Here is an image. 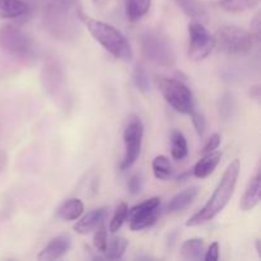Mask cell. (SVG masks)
<instances>
[{
    "mask_svg": "<svg viewBox=\"0 0 261 261\" xmlns=\"http://www.w3.org/2000/svg\"><path fill=\"white\" fill-rule=\"evenodd\" d=\"M160 206V198H150L129 209L127 219H129L130 229L134 232L143 231V229L149 228L153 224H155L161 214Z\"/></svg>",
    "mask_w": 261,
    "mask_h": 261,
    "instance_id": "cell-10",
    "label": "cell"
},
{
    "mask_svg": "<svg viewBox=\"0 0 261 261\" xmlns=\"http://www.w3.org/2000/svg\"><path fill=\"white\" fill-rule=\"evenodd\" d=\"M189 115L191 116V121H193V125L195 127L196 133H198L199 138H203L206 129V120L204 114L201 111H198V110L194 109Z\"/></svg>",
    "mask_w": 261,
    "mask_h": 261,
    "instance_id": "cell-29",
    "label": "cell"
},
{
    "mask_svg": "<svg viewBox=\"0 0 261 261\" xmlns=\"http://www.w3.org/2000/svg\"><path fill=\"white\" fill-rule=\"evenodd\" d=\"M260 194H261V176L260 171H256L254 177L250 180L246 190H245L244 196L241 199V209L245 212L252 211L257 204L260 203Z\"/></svg>",
    "mask_w": 261,
    "mask_h": 261,
    "instance_id": "cell-14",
    "label": "cell"
},
{
    "mask_svg": "<svg viewBox=\"0 0 261 261\" xmlns=\"http://www.w3.org/2000/svg\"><path fill=\"white\" fill-rule=\"evenodd\" d=\"M260 33H261V20L260 14H256L254 19L251 20V35L255 40H260Z\"/></svg>",
    "mask_w": 261,
    "mask_h": 261,
    "instance_id": "cell-34",
    "label": "cell"
},
{
    "mask_svg": "<svg viewBox=\"0 0 261 261\" xmlns=\"http://www.w3.org/2000/svg\"><path fill=\"white\" fill-rule=\"evenodd\" d=\"M71 246V237L69 234H60L51 240L38 254L37 259L41 261H53L61 259L68 254Z\"/></svg>",
    "mask_w": 261,
    "mask_h": 261,
    "instance_id": "cell-12",
    "label": "cell"
},
{
    "mask_svg": "<svg viewBox=\"0 0 261 261\" xmlns=\"http://www.w3.org/2000/svg\"><path fill=\"white\" fill-rule=\"evenodd\" d=\"M127 212H129V206H127V204L124 203V201H121V203L116 206L114 217H112L111 222H110V231H111L112 233H116L117 231H120L122 224L127 221Z\"/></svg>",
    "mask_w": 261,
    "mask_h": 261,
    "instance_id": "cell-27",
    "label": "cell"
},
{
    "mask_svg": "<svg viewBox=\"0 0 261 261\" xmlns=\"http://www.w3.org/2000/svg\"><path fill=\"white\" fill-rule=\"evenodd\" d=\"M93 3L97 5V7L102 8V7H105L107 3H109V0H93Z\"/></svg>",
    "mask_w": 261,
    "mask_h": 261,
    "instance_id": "cell-36",
    "label": "cell"
},
{
    "mask_svg": "<svg viewBox=\"0 0 261 261\" xmlns=\"http://www.w3.org/2000/svg\"><path fill=\"white\" fill-rule=\"evenodd\" d=\"M204 259L206 261H218L219 259V244L218 242H213V244L209 246L208 251H206Z\"/></svg>",
    "mask_w": 261,
    "mask_h": 261,
    "instance_id": "cell-33",
    "label": "cell"
},
{
    "mask_svg": "<svg viewBox=\"0 0 261 261\" xmlns=\"http://www.w3.org/2000/svg\"><path fill=\"white\" fill-rule=\"evenodd\" d=\"M237 109V102L231 92H224L218 101V112L222 120H229Z\"/></svg>",
    "mask_w": 261,
    "mask_h": 261,
    "instance_id": "cell-26",
    "label": "cell"
},
{
    "mask_svg": "<svg viewBox=\"0 0 261 261\" xmlns=\"http://www.w3.org/2000/svg\"><path fill=\"white\" fill-rule=\"evenodd\" d=\"M142 54L149 63L161 68H172L176 55L167 36L158 31H145L139 38Z\"/></svg>",
    "mask_w": 261,
    "mask_h": 261,
    "instance_id": "cell-4",
    "label": "cell"
},
{
    "mask_svg": "<svg viewBox=\"0 0 261 261\" xmlns=\"http://www.w3.org/2000/svg\"><path fill=\"white\" fill-rule=\"evenodd\" d=\"M84 212V204L81 199H69V200L64 201L60 206L58 208L56 216L58 218L63 219V221H76L82 217Z\"/></svg>",
    "mask_w": 261,
    "mask_h": 261,
    "instance_id": "cell-17",
    "label": "cell"
},
{
    "mask_svg": "<svg viewBox=\"0 0 261 261\" xmlns=\"http://www.w3.org/2000/svg\"><path fill=\"white\" fill-rule=\"evenodd\" d=\"M251 32L237 25H223L214 36V47L229 56H241L250 53L254 45Z\"/></svg>",
    "mask_w": 261,
    "mask_h": 261,
    "instance_id": "cell-6",
    "label": "cell"
},
{
    "mask_svg": "<svg viewBox=\"0 0 261 261\" xmlns=\"http://www.w3.org/2000/svg\"><path fill=\"white\" fill-rule=\"evenodd\" d=\"M143 135H144V125L142 119L138 115H130L124 129L125 153L120 165L121 171L129 170L138 160L142 150Z\"/></svg>",
    "mask_w": 261,
    "mask_h": 261,
    "instance_id": "cell-8",
    "label": "cell"
},
{
    "mask_svg": "<svg viewBox=\"0 0 261 261\" xmlns=\"http://www.w3.org/2000/svg\"><path fill=\"white\" fill-rule=\"evenodd\" d=\"M82 23L87 27L94 40L102 45V47L109 51L115 59L129 61L133 59V50L126 37L114 25L102 20L88 17L84 13L81 15Z\"/></svg>",
    "mask_w": 261,
    "mask_h": 261,
    "instance_id": "cell-3",
    "label": "cell"
},
{
    "mask_svg": "<svg viewBox=\"0 0 261 261\" xmlns=\"http://www.w3.org/2000/svg\"><path fill=\"white\" fill-rule=\"evenodd\" d=\"M214 48V36L199 22L189 24V58L201 61L208 58Z\"/></svg>",
    "mask_w": 261,
    "mask_h": 261,
    "instance_id": "cell-9",
    "label": "cell"
},
{
    "mask_svg": "<svg viewBox=\"0 0 261 261\" xmlns=\"http://www.w3.org/2000/svg\"><path fill=\"white\" fill-rule=\"evenodd\" d=\"M129 242L125 237L114 236L107 240V246L105 250V257L107 260H119L124 256L125 251H126Z\"/></svg>",
    "mask_w": 261,
    "mask_h": 261,
    "instance_id": "cell-19",
    "label": "cell"
},
{
    "mask_svg": "<svg viewBox=\"0 0 261 261\" xmlns=\"http://www.w3.org/2000/svg\"><path fill=\"white\" fill-rule=\"evenodd\" d=\"M93 245L98 252H105L107 246V231L105 223L96 229L93 236Z\"/></svg>",
    "mask_w": 261,
    "mask_h": 261,
    "instance_id": "cell-30",
    "label": "cell"
},
{
    "mask_svg": "<svg viewBox=\"0 0 261 261\" xmlns=\"http://www.w3.org/2000/svg\"><path fill=\"white\" fill-rule=\"evenodd\" d=\"M82 9L79 0H46L43 25L53 37L71 41L81 32Z\"/></svg>",
    "mask_w": 261,
    "mask_h": 261,
    "instance_id": "cell-1",
    "label": "cell"
},
{
    "mask_svg": "<svg viewBox=\"0 0 261 261\" xmlns=\"http://www.w3.org/2000/svg\"><path fill=\"white\" fill-rule=\"evenodd\" d=\"M0 47L24 63H31L36 59L35 41L15 24L9 23L0 28Z\"/></svg>",
    "mask_w": 261,
    "mask_h": 261,
    "instance_id": "cell-5",
    "label": "cell"
},
{
    "mask_svg": "<svg viewBox=\"0 0 261 261\" xmlns=\"http://www.w3.org/2000/svg\"><path fill=\"white\" fill-rule=\"evenodd\" d=\"M142 188H143L142 176L135 173V175H133L132 177L129 178V181H127V189H129V193L132 194V195H138V194L142 191Z\"/></svg>",
    "mask_w": 261,
    "mask_h": 261,
    "instance_id": "cell-31",
    "label": "cell"
},
{
    "mask_svg": "<svg viewBox=\"0 0 261 261\" xmlns=\"http://www.w3.org/2000/svg\"><path fill=\"white\" fill-rule=\"evenodd\" d=\"M222 158V153L221 152H213L211 153H205L203 158L199 161L198 163L194 167V176L198 178H206L214 172V170L217 168V166L219 165Z\"/></svg>",
    "mask_w": 261,
    "mask_h": 261,
    "instance_id": "cell-16",
    "label": "cell"
},
{
    "mask_svg": "<svg viewBox=\"0 0 261 261\" xmlns=\"http://www.w3.org/2000/svg\"><path fill=\"white\" fill-rule=\"evenodd\" d=\"M260 4V0H219L218 5L228 13H242L254 9Z\"/></svg>",
    "mask_w": 261,
    "mask_h": 261,
    "instance_id": "cell-24",
    "label": "cell"
},
{
    "mask_svg": "<svg viewBox=\"0 0 261 261\" xmlns=\"http://www.w3.org/2000/svg\"><path fill=\"white\" fill-rule=\"evenodd\" d=\"M221 142H222L221 134H218V133H214V134H212L211 137H209V139L206 140L205 145H204L203 153H211V152H213V150H216L217 148L221 145Z\"/></svg>",
    "mask_w": 261,
    "mask_h": 261,
    "instance_id": "cell-32",
    "label": "cell"
},
{
    "mask_svg": "<svg viewBox=\"0 0 261 261\" xmlns=\"http://www.w3.org/2000/svg\"><path fill=\"white\" fill-rule=\"evenodd\" d=\"M157 86L166 102L177 112L189 115L195 109L193 93L184 82L178 79L158 76Z\"/></svg>",
    "mask_w": 261,
    "mask_h": 261,
    "instance_id": "cell-7",
    "label": "cell"
},
{
    "mask_svg": "<svg viewBox=\"0 0 261 261\" xmlns=\"http://www.w3.org/2000/svg\"><path fill=\"white\" fill-rule=\"evenodd\" d=\"M133 81H134L135 87L139 89L143 93H147L150 88L149 76H148L147 70L143 68L142 65H137L134 69V74H133Z\"/></svg>",
    "mask_w": 261,
    "mask_h": 261,
    "instance_id": "cell-28",
    "label": "cell"
},
{
    "mask_svg": "<svg viewBox=\"0 0 261 261\" xmlns=\"http://www.w3.org/2000/svg\"><path fill=\"white\" fill-rule=\"evenodd\" d=\"M152 0H125L126 15L132 22L139 20L149 10Z\"/></svg>",
    "mask_w": 261,
    "mask_h": 261,
    "instance_id": "cell-21",
    "label": "cell"
},
{
    "mask_svg": "<svg viewBox=\"0 0 261 261\" xmlns=\"http://www.w3.org/2000/svg\"><path fill=\"white\" fill-rule=\"evenodd\" d=\"M260 96H261V93H260V86L252 87V88H251V97H252V98H254L255 101L259 102V101H260Z\"/></svg>",
    "mask_w": 261,
    "mask_h": 261,
    "instance_id": "cell-35",
    "label": "cell"
},
{
    "mask_svg": "<svg viewBox=\"0 0 261 261\" xmlns=\"http://www.w3.org/2000/svg\"><path fill=\"white\" fill-rule=\"evenodd\" d=\"M255 245H256V252L259 254V256H261V241L260 240H256Z\"/></svg>",
    "mask_w": 261,
    "mask_h": 261,
    "instance_id": "cell-37",
    "label": "cell"
},
{
    "mask_svg": "<svg viewBox=\"0 0 261 261\" xmlns=\"http://www.w3.org/2000/svg\"><path fill=\"white\" fill-rule=\"evenodd\" d=\"M107 217V208H97L89 212L88 214L79 219L74 224V231L79 234H88L91 232L96 231L101 224L105 223V219Z\"/></svg>",
    "mask_w": 261,
    "mask_h": 261,
    "instance_id": "cell-13",
    "label": "cell"
},
{
    "mask_svg": "<svg viewBox=\"0 0 261 261\" xmlns=\"http://www.w3.org/2000/svg\"><path fill=\"white\" fill-rule=\"evenodd\" d=\"M188 153L189 148L185 135L178 130H175L171 134V155H172L173 160L181 161L186 158Z\"/></svg>",
    "mask_w": 261,
    "mask_h": 261,
    "instance_id": "cell-23",
    "label": "cell"
},
{
    "mask_svg": "<svg viewBox=\"0 0 261 261\" xmlns=\"http://www.w3.org/2000/svg\"><path fill=\"white\" fill-rule=\"evenodd\" d=\"M173 2L188 17L193 19H205L206 18L205 8L198 0H173Z\"/></svg>",
    "mask_w": 261,
    "mask_h": 261,
    "instance_id": "cell-20",
    "label": "cell"
},
{
    "mask_svg": "<svg viewBox=\"0 0 261 261\" xmlns=\"http://www.w3.org/2000/svg\"><path fill=\"white\" fill-rule=\"evenodd\" d=\"M240 171H241V162H240V160L232 161L228 165V167H227V170L224 171L223 176H222L221 181L217 185L213 195L209 198L205 205L198 213L194 214L186 222V226L196 227L206 223V222L216 218L226 208V205L229 203L232 196H233L234 189H236L237 185V180H239L240 176Z\"/></svg>",
    "mask_w": 261,
    "mask_h": 261,
    "instance_id": "cell-2",
    "label": "cell"
},
{
    "mask_svg": "<svg viewBox=\"0 0 261 261\" xmlns=\"http://www.w3.org/2000/svg\"><path fill=\"white\" fill-rule=\"evenodd\" d=\"M41 78H42V86L46 93L53 97L61 93L64 88V69L56 56H47L42 68Z\"/></svg>",
    "mask_w": 261,
    "mask_h": 261,
    "instance_id": "cell-11",
    "label": "cell"
},
{
    "mask_svg": "<svg viewBox=\"0 0 261 261\" xmlns=\"http://www.w3.org/2000/svg\"><path fill=\"white\" fill-rule=\"evenodd\" d=\"M204 254V241L201 239H190L181 246V255L186 260H200Z\"/></svg>",
    "mask_w": 261,
    "mask_h": 261,
    "instance_id": "cell-22",
    "label": "cell"
},
{
    "mask_svg": "<svg viewBox=\"0 0 261 261\" xmlns=\"http://www.w3.org/2000/svg\"><path fill=\"white\" fill-rule=\"evenodd\" d=\"M199 191H200V189L198 186H190V188H186L185 190L180 191L167 204L168 213H177V212H181L188 208L195 200L196 196L199 195Z\"/></svg>",
    "mask_w": 261,
    "mask_h": 261,
    "instance_id": "cell-15",
    "label": "cell"
},
{
    "mask_svg": "<svg viewBox=\"0 0 261 261\" xmlns=\"http://www.w3.org/2000/svg\"><path fill=\"white\" fill-rule=\"evenodd\" d=\"M153 173L158 180L167 181L168 178L172 177L173 168L171 165L170 160L166 155H157L152 162Z\"/></svg>",
    "mask_w": 261,
    "mask_h": 261,
    "instance_id": "cell-25",
    "label": "cell"
},
{
    "mask_svg": "<svg viewBox=\"0 0 261 261\" xmlns=\"http://www.w3.org/2000/svg\"><path fill=\"white\" fill-rule=\"evenodd\" d=\"M28 12V5L22 0H0V18L13 19Z\"/></svg>",
    "mask_w": 261,
    "mask_h": 261,
    "instance_id": "cell-18",
    "label": "cell"
}]
</instances>
